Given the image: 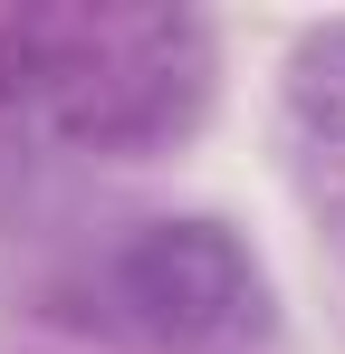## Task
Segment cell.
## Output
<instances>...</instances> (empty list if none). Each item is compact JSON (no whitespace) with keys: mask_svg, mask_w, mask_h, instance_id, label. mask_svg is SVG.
Masks as SVG:
<instances>
[{"mask_svg":"<svg viewBox=\"0 0 345 354\" xmlns=\"http://www.w3.org/2000/svg\"><path fill=\"white\" fill-rule=\"evenodd\" d=\"M115 306L154 335V345H230V335H249L259 326V259H249V239L230 230V221H144V230L115 249L106 268Z\"/></svg>","mask_w":345,"mask_h":354,"instance_id":"1","label":"cell"},{"mask_svg":"<svg viewBox=\"0 0 345 354\" xmlns=\"http://www.w3.org/2000/svg\"><path fill=\"white\" fill-rule=\"evenodd\" d=\"M278 106L307 144H345V19H307L278 58Z\"/></svg>","mask_w":345,"mask_h":354,"instance_id":"2","label":"cell"}]
</instances>
